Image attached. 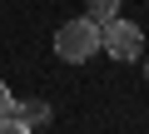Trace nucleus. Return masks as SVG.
<instances>
[{
    "mask_svg": "<svg viewBox=\"0 0 149 134\" xmlns=\"http://www.w3.org/2000/svg\"><path fill=\"white\" fill-rule=\"evenodd\" d=\"M0 134H30V124H20V119L5 114V119H0Z\"/></svg>",
    "mask_w": 149,
    "mask_h": 134,
    "instance_id": "5",
    "label": "nucleus"
},
{
    "mask_svg": "<svg viewBox=\"0 0 149 134\" xmlns=\"http://www.w3.org/2000/svg\"><path fill=\"white\" fill-rule=\"evenodd\" d=\"M10 99H15V94H10V85H5V80H0V119H5V114H10Z\"/></svg>",
    "mask_w": 149,
    "mask_h": 134,
    "instance_id": "6",
    "label": "nucleus"
},
{
    "mask_svg": "<svg viewBox=\"0 0 149 134\" xmlns=\"http://www.w3.org/2000/svg\"><path fill=\"white\" fill-rule=\"evenodd\" d=\"M55 55L65 60V65H85L95 50H100V25L90 20V15H80V20H65L60 30H55Z\"/></svg>",
    "mask_w": 149,
    "mask_h": 134,
    "instance_id": "1",
    "label": "nucleus"
},
{
    "mask_svg": "<svg viewBox=\"0 0 149 134\" xmlns=\"http://www.w3.org/2000/svg\"><path fill=\"white\" fill-rule=\"evenodd\" d=\"M85 15H90L95 25H109V20L119 15V0H90V5H85Z\"/></svg>",
    "mask_w": 149,
    "mask_h": 134,
    "instance_id": "4",
    "label": "nucleus"
},
{
    "mask_svg": "<svg viewBox=\"0 0 149 134\" xmlns=\"http://www.w3.org/2000/svg\"><path fill=\"white\" fill-rule=\"evenodd\" d=\"M10 119H20V124H50V104L45 99H30V104L10 99Z\"/></svg>",
    "mask_w": 149,
    "mask_h": 134,
    "instance_id": "3",
    "label": "nucleus"
},
{
    "mask_svg": "<svg viewBox=\"0 0 149 134\" xmlns=\"http://www.w3.org/2000/svg\"><path fill=\"white\" fill-rule=\"evenodd\" d=\"M144 80H149V60H144Z\"/></svg>",
    "mask_w": 149,
    "mask_h": 134,
    "instance_id": "7",
    "label": "nucleus"
},
{
    "mask_svg": "<svg viewBox=\"0 0 149 134\" xmlns=\"http://www.w3.org/2000/svg\"><path fill=\"white\" fill-rule=\"evenodd\" d=\"M100 50L109 55V60H139L144 55V30L134 25V20H124V15H114L109 25H100Z\"/></svg>",
    "mask_w": 149,
    "mask_h": 134,
    "instance_id": "2",
    "label": "nucleus"
}]
</instances>
